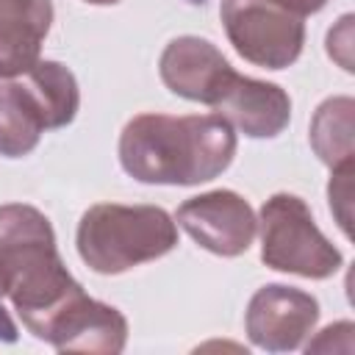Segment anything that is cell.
Segmentation results:
<instances>
[{
  "mask_svg": "<svg viewBox=\"0 0 355 355\" xmlns=\"http://www.w3.org/2000/svg\"><path fill=\"white\" fill-rule=\"evenodd\" d=\"M44 119L22 80H0V155H28L42 136Z\"/></svg>",
  "mask_w": 355,
  "mask_h": 355,
  "instance_id": "7c38bea8",
  "label": "cell"
},
{
  "mask_svg": "<svg viewBox=\"0 0 355 355\" xmlns=\"http://www.w3.org/2000/svg\"><path fill=\"white\" fill-rule=\"evenodd\" d=\"M261 258L277 272L311 280H324L341 266V252L322 236L308 205L294 194H275L263 202Z\"/></svg>",
  "mask_w": 355,
  "mask_h": 355,
  "instance_id": "277c9868",
  "label": "cell"
},
{
  "mask_svg": "<svg viewBox=\"0 0 355 355\" xmlns=\"http://www.w3.org/2000/svg\"><path fill=\"white\" fill-rule=\"evenodd\" d=\"M158 69L169 92L205 105H216L225 86L236 75L225 55L208 39L200 36L172 39L161 53Z\"/></svg>",
  "mask_w": 355,
  "mask_h": 355,
  "instance_id": "9c48e42d",
  "label": "cell"
},
{
  "mask_svg": "<svg viewBox=\"0 0 355 355\" xmlns=\"http://www.w3.org/2000/svg\"><path fill=\"white\" fill-rule=\"evenodd\" d=\"M194 3H200V0H194Z\"/></svg>",
  "mask_w": 355,
  "mask_h": 355,
  "instance_id": "d6986e66",
  "label": "cell"
},
{
  "mask_svg": "<svg viewBox=\"0 0 355 355\" xmlns=\"http://www.w3.org/2000/svg\"><path fill=\"white\" fill-rule=\"evenodd\" d=\"M233 155L236 133L219 114H139L119 136L122 169L141 183H205L222 175Z\"/></svg>",
  "mask_w": 355,
  "mask_h": 355,
  "instance_id": "6da1fadb",
  "label": "cell"
},
{
  "mask_svg": "<svg viewBox=\"0 0 355 355\" xmlns=\"http://www.w3.org/2000/svg\"><path fill=\"white\" fill-rule=\"evenodd\" d=\"M19 80L25 83V89L33 97V103L39 105L47 130L50 128H64V125H69L75 119L80 94H78L75 75L64 64L39 61L25 75H19Z\"/></svg>",
  "mask_w": 355,
  "mask_h": 355,
  "instance_id": "4fadbf2b",
  "label": "cell"
},
{
  "mask_svg": "<svg viewBox=\"0 0 355 355\" xmlns=\"http://www.w3.org/2000/svg\"><path fill=\"white\" fill-rule=\"evenodd\" d=\"M272 3H277V6L286 8V11H291L294 17H305V14L319 11L327 0H272Z\"/></svg>",
  "mask_w": 355,
  "mask_h": 355,
  "instance_id": "2e32d148",
  "label": "cell"
},
{
  "mask_svg": "<svg viewBox=\"0 0 355 355\" xmlns=\"http://www.w3.org/2000/svg\"><path fill=\"white\" fill-rule=\"evenodd\" d=\"M50 22V0H0V80L19 78L42 61Z\"/></svg>",
  "mask_w": 355,
  "mask_h": 355,
  "instance_id": "8fae6325",
  "label": "cell"
},
{
  "mask_svg": "<svg viewBox=\"0 0 355 355\" xmlns=\"http://www.w3.org/2000/svg\"><path fill=\"white\" fill-rule=\"evenodd\" d=\"M0 341H17V324L0 302Z\"/></svg>",
  "mask_w": 355,
  "mask_h": 355,
  "instance_id": "e0dca14e",
  "label": "cell"
},
{
  "mask_svg": "<svg viewBox=\"0 0 355 355\" xmlns=\"http://www.w3.org/2000/svg\"><path fill=\"white\" fill-rule=\"evenodd\" d=\"M352 111L349 97H330L313 114L311 147L327 166L352 161Z\"/></svg>",
  "mask_w": 355,
  "mask_h": 355,
  "instance_id": "5bb4252c",
  "label": "cell"
},
{
  "mask_svg": "<svg viewBox=\"0 0 355 355\" xmlns=\"http://www.w3.org/2000/svg\"><path fill=\"white\" fill-rule=\"evenodd\" d=\"M319 319V305L311 294L291 286H263L247 305V333L255 347L286 352L297 349Z\"/></svg>",
  "mask_w": 355,
  "mask_h": 355,
  "instance_id": "ba28073f",
  "label": "cell"
},
{
  "mask_svg": "<svg viewBox=\"0 0 355 355\" xmlns=\"http://www.w3.org/2000/svg\"><path fill=\"white\" fill-rule=\"evenodd\" d=\"M214 108L222 119L252 139L277 136L291 116V100L277 83L244 78L239 72L230 78Z\"/></svg>",
  "mask_w": 355,
  "mask_h": 355,
  "instance_id": "30bf717a",
  "label": "cell"
},
{
  "mask_svg": "<svg viewBox=\"0 0 355 355\" xmlns=\"http://www.w3.org/2000/svg\"><path fill=\"white\" fill-rule=\"evenodd\" d=\"M178 222L202 250L222 258L247 252L258 227L250 202L227 189L186 200L178 208Z\"/></svg>",
  "mask_w": 355,
  "mask_h": 355,
  "instance_id": "8992f818",
  "label": "cell"
},
{
  "mask_svg": "<svg viewBox=\"0 0 355 355\" xmlns=\"http://www.w3.org/2000/svg\"><path fill=\"white\" fill-rule=\"evenodd\" d=\"M178 244V227L155 205H92L78 225V252L100 275H119L166 255Z\"/></svg>",
  "mask_w": 355,
  "mask_h": 355,
  "instance_id": "3957f363",
  "label": "cell"
},
{
  "mask_svg": "<svg viewBox=\"0 0 355 355\" xmlns=\"http://www.w3.org/2000/svg\"><path fill=\"white\" fill-rule=\"evenodd\" d=\"M86 3H92V6H114L119 0H86Z\"/></svg>",
  "mask_w": 355,
  "mask_h": 355,
  "instance_id": "ac0fdd59",
  "label": "cell"
},
{
  "mask_svg": "<svg viewBox=\"0 0 355 355\" xmlns=\"http://www.w3.org/2000/svg\"><path fill=\"white\" fill-rule=\"evenodd\" d=\"M219 17L236 53L255 67L283 69L302 53V17L272 0H222Z\"/></svg>",
  "mask_w": 355,
  "mask_h": 355,
  "instance_id": "5b68a950",
  "label": "cell"
},
{
  "mask_svg": "<svg viewBox=\"0 0 355 355\" xmlns=\"http://www.w3.org/2000/svg\"><path fill=\"white\" fill-rule=\"evenodd\" d=\"M39 338L50 341L58 352L116 355L128 341V322L116 308L80 291L50 316Z\"/></svg>",
  "mask_w": 355,
  "mask_h": 355,
  "instance_id": "52a82bcc",
  "label": "cell"
},
{
  "mask_svg": "<svg viewBox=\"0 0 355 355\" xmlns=\"http://www.w3.org/2000/svg\"><path fill=\"white\" fill-rule=\"evenodd\" d=\"M330 208L341 225V230L349 236V197H352V161H344L338 166H333V178H330Z\"/></svg>",
  "mask_w": 355,
  "mask_h": 355,
  "instance_id": "9a60e30c",
  "label": "cell"
},
{
  "mask_svg": "<svg viewBox=\"0 0 355 355\" xmlns=\"http://www.w3.org/2000/svg\"><path fill=\"white\" fill-rule=\"evenodd\" d=\"M80 283L67 272L55 233L42 211L22 202L0 205V297H8L22 324L39 338Z\"/></svg>",
  "mask_w": 355,
  "mask_h": 355,
  "instance_id": "7a4b0ae2",
  "label": "cell"
}]
</instances>
